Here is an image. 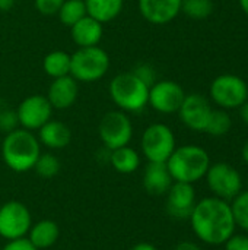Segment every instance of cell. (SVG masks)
<instances>
[{"label": "cell", "mask_w": 248, "mask_h": 250, "mask_svg": "<svg viewBox=\"0 0 248 250\" xmlns=\"http://www.w3.org/2000/svg\"><path fill=\"white\" fill-rule=\"evenodd\" d=\"M247 185H248V182H247Z\"/></svg>", "instance_id": "obj_40"}, {"label": "cell", "mask_w": 248, "mask_h": 250, "mask_svg": "<svg viewBox=\"0 0 248 250\" xmlns=\"http://www.w3.org/2000/svg\"><path fill=\"white\" fill-rule=\"evenodd\" d=\"M181 12L191 19H206L213 12L212 0H183Z\"/></svg>", "instance_id": "obj_28"}, {"label": "cell", "mask_w": 248, "mask_h": 250, "mask_svg": "<svg viewBox=\"0 0 248 250\" xmlns=\"http://www.w3.org/2000/svg\"><path fill=\"white\" fill-rule=\"evenodd\" d=\"M41 154L38 138L26 129L18 127L6 133L1 142V158L15 173H25L34 168Z\"/></svg>", "instance_id": "obj_2"}, {"label": "cell", "mask_w": 248, "mask_h": 250, "mask_svg": "<svg viewBox=\"0 0 248 250\" xmlns=\"http://www.w3.org/2000/svg\"><path fill=\"white\" fill-rule=\"evenodd\" d=\"M184 98L186 92L180 83L164 79L156 81L151 85L148 104L161 114H172L178 113Z\"/></svg>", "instance_id": "obj_11"}, {"label": "cell", "mask_w": 248, "mask_h": 250, "mask_svg": "<svg viewBox=\"0 0 248 250\" xmlns=\"http://www.w3.org/2000/svg\"><path fill=\"white\" fill-rule=\"evenodd\" d=\"M212 101L222 110L240 108L248 100L247 82L237 75H219L209 88Z\"/></svg>", "instance_id": "obj_7"}, {"label": "cell", "mask_w": 248, "mask_h": 250, "mask_svg": "<svg viewBox=\"0 0 248 250\" xmlns=\"http://www.w3.org/2000/svg\"><path fill=\"white\" fill-rule=\"evenodd\" d=\"M110 69V56L99 45L79 47L70 54V76L77 82L91 83L102 79Z\"/></svg>", "instance_id": "obj_5"}, {"label": "cell", "mask_w": 248, "mask_h": 250, "mask_svg": "<svg viewBox=\"0 0 248 250\" xmlns=\"http://www.w3.org/2000/svg\"><path fill=\"white\" fill-rule=\"evenodd\" d=\"M238 3H240L241 10L248 16V0H238Z\"/></svg>", "instance_id": "obj_39"}, {"label": "cell", "mask_w": 248, "mask_h": 250, "mask_svg": "<svg viewBox=\"0 0 248 250\" xmlns=\"http://www.w3.org/2000/svg\"><path fill=\"white\" fill-rule=\"evenodd\" d=\"M140 148L148 163H167L177 148L174 132L164 123H152L142 135Z\"/></svg>", "instance_id": "obj_6"}, {"label": "cell", "mask_w": 248, "mask_h": 250, "mask_svg": "<svg viewBox=\"0 0 248 250\" xmlns=\"http://www.w3.org/2000/svg\"><path fill=\"white\" fill-rule=\"evenodd\" d=\"M183 0H137V7L145 21L153 25H167L181 13Z\"/></svg>", "instance_id": "obj_15"}, {"label": "cell", "mask_w": 248, "mask_h": 250, "mask_svg": "<svg viewBox=\"0 0 248 250\" xmlns=\"http://www.w3.org/2000/svg\"><path fill=\"white\" fill-rule=\"evenodd\" d=\"M19 127L26 130H38L53 116V107L45 95L34 94L22 100L16 108Z\"/></svg>", "instance_id": "obj_12"}, {"label": "cell", "mask_w": 248, "mask_h": 250, "mask_svg": "<svg viewBox=\"0 0 248 250\" xmlns=\"http://www.w3.org/2000/svg\"><path fill=\"white\" fill-rule=\"evenodd\" d=\"M60 22L66 26H73L77 21L86 16V7L83 0H64L57 12Z\"/></svg>", "instance_id": "obj_24"}, {"label": "cell", "mask_w": 248, "mask_h": 250, "mask_svg": "<svg viewBox=\"0 0 248 250\" xmlns=\"http://www.w3.org/2000/svg\"><path fill=\"white\" fill-rule=\"evenodd\" d=\"M16 0H0V12H9L15 6Z\"/></svg>", "instance_id": "obj_37"}, {"label": "cell", "mask_w": 248, "mask_h": 250, "mask_svg": "<svg viewBox=\"0 0 248 250\" xmlns=\"http://www.w3.org/2000/svg\"><path fill=\"white\" fill-rule=\"evenodd\" d=\"M174 250H203L197 243L194 242H189V240H184V242H180L175 249Z\"/></svg>", "instance_id": "obj_34"}, {"label": "cell", "mask_w": 248, "mask_h": 250, "mask_svg": "<svg viewBox=\"0 0 248 250\" xmlns=\"http://www.w3.org/2000/svg\"><path fill=\"white\" fill-rule=\"evenodd\" d=\"M64 0H34V6L37 12H39L44 16H53L57 15Z\"/></svg>", "instance_id": "obj_30"}, {"label": "cell", "mask_w": 248, "mask_h": 250, "mask_svg": "<svg viewBox=\"0 0 248 250\" xmlns=\"http://www.w3.org/2000/svg\"><path fill=\"white\" fill-rule=\"evenodd\" d=\"M18 126H19V122H18L16 110L1 108L0 110V132L9 133L18 129Z\"/></svg>", "instance_id": "obj_29"}, {"label": "cell", "mask_w": 248, "mask_h": 250, "mask_svg": "<svg viewBox=\"0 0 248 250\" xmlns=\"http://www.w3.org/2000/svg\"><path fill=\"white\" fill-rule=\"evenodd\" d=\"M60 167H61L60 160L54 154H51V152L42 154L41 152L32 170H35V173L42 179H53L58 174Z\"/></svg>", "instance_id": "obj_27"}, {"label": "cell", "mask_w": 248, "mask_h": 250, "mask_svg": "<svg viewBox=\"0 0 248 250\" xmlns=\"http://www.w3.org/2000/svg\"><path fill=\"white\" fill-rule=\"evenodd\" d=\"M229 205L235 226L248 233V190H241Z\"/></svg>", "instance_id": "obj_26"}, {"label": "cell", "mask_w": 248, "mask_h": 250, "mask_svg": "<svg viewBox=\"0 0 248 250\" xmlns=\"http://www.w3.org/2000/svg\"><path fill=\"white\" fill-rule=\"evenodd\" d=\"M129 250H158L152 243H148V242H140L137 245H134L133 248H130Z\"/></svg>", "instance_id": "obj_35"}, {"label": "cell", "mask_w": 248, "mask_h": 250, "mask_svg": "<svg viewBox=\"0 0 248 250\" xmlns=\"http://www.w3.org/2000/svg\"><path fill=\"white\" fill-rule=\"evenodd\" d=\"M38 141L48 149H63L72 142V130L66 123L51 119L38 129Z\"/></svg>", "instance_id": "obj_19"}, {"label": "cell", "mask_w": 248, "mask_h": 250, "mask_svg": "<svg viewBox=\"0 0 248 250\" xmlns=\"http://www.w3.org/2000/svg\"><path fill=\"white\" fill-rule=\"evenodd\" d=\"M167 167L174 182L194 185L206 176L210 167V157L199 145H183L174 149Z\"/></svg>", "instance_id": "obj_3"}, {"label": "cell", "mask_w": 248, "mask_h": 250, "mask_svg": "<svg viewBox=\"0 0 248 250\" xmlns=\"http://www.w3.org/2000/svg\"><path fill=\"white\" fill-rule=\"evenodd\" d=\"M224 245L225 250H248V236L234 233Z\"/></svg>", "instance_id": "obj_31"}, {"label": "cell", "mask_w": 248, "mask_h": 250, "mask_svg": "<svg viewBox=\"0 0 248 250\" xmlns=\"http://www.w3.org/2000/svg\"><path fill=\"white\" fill-rule=\"evenodd\" d=\"M134 72H136L148 85H152L153 82H156V81H155V72H153V69H152L151 66H148V64H140L137 69H134Z\"/></svg>", "instance_id": "obj_33"}, {"label": "cell", "mask_w": 248, "mask_h": 250, "mask_svg": "<svg viewBox=\"0 0 248 250\" xmlns=\"http://www.w3.org/2000/svg\"><path fill=\"white\" fill-rule=\"evenodd\" d=\"M86 15L96 19L98 22L108 23L114 21L123 10L124 0H83Z\"/></svg>", "instance_id": "obj_21"}, {"label": "cell", "mask_w": 248, "mask_h": 250, "mask_svg": "<svg viewBox=\"0 0 248 250\" xmlns=\"http://www.w3.org/2000/svg\"><path fill=\"white\" fill-rule=\"evenodd\" d=\"M174 183L167 163H148L143 171V188L152 196L167 195Z\"/></svg>", "instance_id": "obj_17"}, {"label": "cell", "mask_w": 248, "mask_h": 250, "mask_svg": "<svg viewBox=\"0 0 248 250\" xmlns=\"http://www.w3.org/2000/svg\"><path fill=\"white\" fill-rule=\"evenodd\" d=\"M148 85L134 70L121 72L110 82V97L118 110L124 113H139L148 105Z\"/></svg>", "instance_id": "obj_4"}, {"label": "cell", "mask_w": 248, "mask_h": 250, "mask_svg": "<svg viewBox=\"0 0 248 250\" xmlns=\"http://www.w3.org/2000/svg\"><path fill=\"white\" fill-rule=\"evenodd\" d=\"M42 70L51 79L70 75V54L63 50L50 51L42 60Z\"/></svg>", "instance_id": "obj_23"}, {"label": "cell", "mask_w": 248, "mask_h": 250, "mask_svg": "<svg viewBox=\"0 0 248 250\" xmlns=\"http://www.w3.org/2000/svg\"><path fill=\"white\" fill-rule=\"evenodd\" d=\"M108 163L117 173L132 174L140 167V155L134 148L126 145L110 151Z\"/></svg>", "instance_id": "obj_22"}, {"label": "cell", "mask_w": 248, "mask_h": 250, "mask_svg": "<svg viewBox=\"0 0 248 250\" xmlns=\"http://www.w3.org/2000/svg\"><path fill=\"white\" fill-rule=\"evenodd\" d=\"M189 221L196 237L210 246L224 245L237 229L229 202L216 196L196 202Z\"/></svg>", "instance_id": "obj_1"}, {"label": "cell", "mask_w": 248, "mask_h": 250, "mask_svg": "<svg viewBox=\"0 0 248 250\" xmlns=\"http://www.w3.org/2000/svg\"><path fill=\"white\" fill-rule=\"evenodd\" d=\"M70 35L77 47L99 45L104 35V25L89 15L83 16L73 26H70Z\"/></svg>", "instance_id": "obj_18"}, {"label": "cell", "mask_w": 248, "mask_h": 250, "mask_svg": "<svg viewBox=\"0 0 248 250\" xmlns=\"http://www.w3.org/2000/svg\"><path fill=\"white\" fill-rule=\"evenodd\" d=\"M98 133L104 148L113 151L130 144L133 138V123L127 113L113 110L102 116L98 126Z\"/></svg>", "instance_id": "obj_8"}, {"label": "cell", "mask_w": 248, "mask_h": 250, "mask_svg": "<svg viewBox=\"0 0 248 250\" xmlns=\"http://www.w3.org/2000/svg\"><path fill=\"white\" fill-rule=\"evenodd\" d=\"M232 126V120L231 116L228 114L227 110L218 108V110H212V114L209 117L208 126H206V133H209L210 136H224L231 130Z\"/></svg>", "instance_id": "obj_25"}, {"label": "cell", "mask_w": 248, "mask_h": 250, "mask_svg": "<svg viewBox=\"0 0 248 250\" xmlns=\"http://www.w3.org/2000/svg\"><path fill=\"white\" fill-rule=\"evenodd\" d=\"M77 95H79V82L73 76L67 75L53 79L45 97L51 104L53 110H67L76 103Z\"/></svg>", "instance_id": "obj_16"}, {"label": "cell", "mask_w": 248, "mask_h": 250, "mask_svg": "<svg viewBox=\"0 0 248 250\" xmlns=\"http://www.w3.org/2000/svg\"><path fill=\"white\" fill-rule=\"evenodd\" d=\"M1 250H38L26 237L22 239H16V240H10L7 242Z\"/></svg>", "instance_id": "obj_32"}, {"label": "cell", "mask_w": 248, "mask_h": 250, "mask_svg": "<svg viewBox=\"0 0 248 250\" xmlns=\"http://www.w3.org/2000/svg\"><path fill=\"white\" fill-rule=\"evenodd\" d=\"M240 110V117H241V120L246 123L248 126V100L238 108Z\"/></svg>", "instance_id": "obj_36"}, {"label": "cell", "mask_w": 248, "mask_h": 250, "mask_svg": "<svg viewBox=\"0 0 248 250\" xmlns=\"http://www.w3.org/2000/svg\"><path fill=\"white\" fill-rule=\"evenodd\" d=\"M60 237V227L53 220H41L31 226L26 239L38 250L53 248Z\"/></svg>", "instance_id": "obj_20"}, {"label": "cell", "mask_w": 248, "mask_h": 250, "mask_svg": "<svg viewBox=\"0 0 248 250\" xmlns=\"http://www.w3.org/2000/svg\"><path fill=\"white\" fill-rule=\"evenodd\" d=\"M241 157H243V160H244V163L248 166V141L244 144V146H243V151H241Z\"/></svg>", "instance_id": "obj_38"}, {"label": "cell", "mask_w": 248, "mask_h": 250, "mask_svg": "<svg viewBox=\"0 0 248 250\" xmlns=\"http://www.w3.org/2000/svg\"><path fill=\"white\" fill-rule=\"evenodd\" d=\"M205 177L209 190L219 199L229 202L243 190V177L240 171L228 163L210 164Z\"/></svg>", "instance_id": "obj_9"}, {"label": "cell", "mask_w": 248, "mask_h": 250, "mask_svg": "<svg viewBox=\"0 0 248 250\" xmlns=\"http://www.w3.org/2000/svg\"><path fill=\"white\" fill-rule=\"evenodd\" d=\"M209 100L202 94H186V98L178 110V116L184 126L194 132H205L212 114Z\"/></svg>", "instance_id": "obj_13"}, {"label": "cell", "mask_w": 248, "mask_h": 250, "mask_svg": "<svg viewBox=\"0 0 248 250\" xmlns=\"http://www.w3.org/2000/svg\"><path fill=\"white\" fill-rule=\"evenodd\" d=\"M196 190L190 183L174 182L167 192V212L171 218L189 220L196 205Z\"/></svg>", "instance_id": "obj_14"}, {"label": "cell", "mask_w": 248, "mask_h": 250, "mask_svg": "<svg viewBox=\"0 0 248 250\" xmlns=\"http://www.w3.org/2000/svg\"><path fill=\"white\" fill-rule=\"evenodd\" d=\"M32 226V217L25 204L9 201L0 207V237L4 240H16L26 237Z\"/></svg>", "instance_id": "obj_10"}]
</instances>
